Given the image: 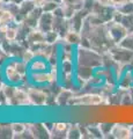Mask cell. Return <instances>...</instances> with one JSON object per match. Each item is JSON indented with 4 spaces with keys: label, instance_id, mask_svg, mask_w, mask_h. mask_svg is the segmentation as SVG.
<instances>
[{
    "label": "cell",
    "instance_id": "4",
    "mask_svg": "<svg viewBox=\"0 0 133 139\" xmlns=\"http://www.w3.org/2000/svg\"><path fill=\"white\" fill-rule=\"evenodd\" d=\"M28 94H29V97H30V101H31V104L43 106V104L46 103L47 95L43 90L37 88H30L28 89Z\"/></svg>",
    "mask_w": 133,
    "mask_h": 139
},
{
    "label": "cell",
    "instance_id": "14",
    "mask_svg": "<svg viewBox=\"0 0 133 139\" xmlns=\"http://www.w3.org/2000/svg\"><path fill=\"white\" fill-rule=\"evenodd\" d=\"M25 0H12V2L15 5H21L22 2H24Z\"/></svg>",
    "mask_w": 133,
    "mask_h": 139
},
{
    "label": "cell",
    "instance_id": "6",
    "mask_svg": "<svg viewBox=\"0 0 133 139\" xmlns=\"http://www.w3.org/2000/svg\"><path fill=\"white\" fill-rule=\"evenodd\" d=\"M110 135H112L113 138H131L133 133L131 130V126L129 128V125L115 124Z\"/></svg>",
    "mask_w": 133,
    "mask_h": 139
},
{
    "label": "cell",
    "instance_id": "2",
    "mask_svg": "<svg viewBox=\"0 0 133 139\" xmlns=\"http://www.w3.org/2000/svg\"><path fill=\"white\" fill-rule=\"evenodd\" d=\"M105 25H107V27H108L109 34H110V36H111L112 41H113L116 44H119V43L122 42V39L129 34L127 29H126L120 22L116 21V20H113V19L110 20V21H108V22H105Z\"/></svg>",
    "mask_w": 133,
    "mask_h": 139
},
{
    "label": "cell",
    "instance_id": "12",
    "mask_svg": "<svg viewBox=\"0 0 133 139\" xmlns=\"http://www.w3.org/2000/svg\"><path fill=\"white\" fill-rule=\"evenodd\" d=\"M27 125L28 124H23V123H13V124H12V130H13L14 137H18V136H20L21 133H23V132L28 129Z\"/></svg>",
    "mask_w": 133,
    "mask_h": 139
},
{
    "label": "cell",
    "instance_id": "3",
    "mask_svg": "<svg viewBox=\"0 0 133 139\" xmlns=\"http://www.w3.org/2000/svg\"><path fill=\"white\" fill-rule=\"evenodd\" d=\"M24 74L25 73H22L21 71H19L18 67L15 66V63L12 61L6 66V70H5V75L7 80L11 83H20V82L23 81L24 79Z\"/></svg>",
    "mask_w": 133,
    "mask_h": 139
},
{
    "label": "cell",
    "instance_id": "8",
    "mask_svg": "<svg viewBox=\"0 0 133 139\" xmlns=\"http://www.w3.org/2000/svg\"><path fill=\"white\" fill-rule=\"evenodd\" d=\"M12 23H18L15 21V16L8 8L4 7L0 8V26L1 25H8L11 26ZM19 25V23H18Z\"/></svg>",
    "mask_w": 133,
    "mask_h": 139
},
{
    "label": "cell",
    "instance_id": "1",
    "mask_svg": "<svg viewBox=\"0 0 133 139\" xmlns=\"http://www.w3.org/2000/svg\"><path fill=\"white\" fill-rule=\"evenodd\" d=\"M103 103H108V97L103 94H97V93H87L85 95L74 96L69 100L68 104L73 106H101Z\"/></svg>",
    "mask_w": 133,
    "mask_h": 139
},
{
    "label": "cell",
    "instance_id": "11",
    "mask_svg": "<svg viewBox=\"0 0 133 139\" xmlns=\"http://www.w3.org/2000/svg\"><path fill=\"white\" fill-rule=\"evenodd\" d=\"M32 71L37 72H43L46 70V63L43 59H32V64L30 66Z\"/></svg>",
    "mask_w": 133,
    "mask_h": 139
},
{
    "label": "cell",
    "instance_id": "7",
    "mask_svg": "<svg viewBox=\"0 0 133 139\" xmlns=\"http://www.w3.org/2000/svg\"><path fill=\"white\" fill-rule=\"evenodd\" d=\"M65 42L69 44V45H79L82 42V35L80 31H76V30H68L66 32V35L63 37Z\"/></svg>",
    "mask_w": 133,
    "mask_h": 139
},
{
    "label": "cell",
    "instance_id": "13",
    "mask_svg": "<svg viewBox=\"0 0 133 139\" xmlns=\"http://www.w3.org/2000/svg\"><path fill=\"white\" fill-rule=\"evenodd\" d=\"M127 1H130V0H110V5L117 8L118 6L125 4V2H127Z\"/></svg>",
    "mask_w": 133,
    "mask_h": 139
},
{
    "label": "cell",
    "instance_id": "5",
    "mask_svg": "<svg viewBox=\"0 0 133 139\" xmlns=\"http://www.w3.org/2000/svg\"><path fill=\"white\" fill-rule=\"evenodd\" d=\"M53 13H49V12H43L41 15L40 20H38V25L37 28L41 29L42 31L46 32L52 30V25H53Z\"/></svg>",
    "mask_w": 133,
    "mask_h": 139
},
{
    "label": "cell",
    "instance_id": "10",
    "mask_svg": "<svg viewBox=\"0 0 133 139\" xmlns=\"http://www.w3.org/2000/svg\"><path fill=\"white\" fill-rule=\"evenodd\" d=\"M120 23L127 29V31L129 32H133V13L132 14L123 15Z\"/></svg>",
    "mask_w": 133,
    "mask_h": 139
},
{
    "label": "cell",
    "instance_id": "9",
    "mask_svg": "<svg viewBox=\"0 0 133 139\" xmlns=\"http://www.w3.org/2000/svg\"><path fill=\"white\" fill-rule=\"evenodd\" d=\"M18 36H19V30L15 26H9L7 29V31L5 32V39L7 42H15L18 39Z\"/></svg>",
    "mask_w": 133,
    "mask_h": 139
}]
</instances>
